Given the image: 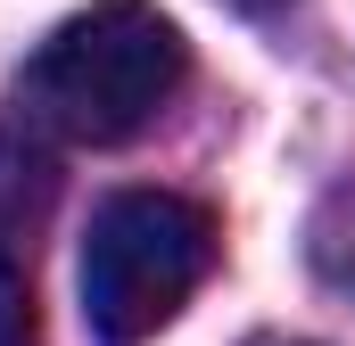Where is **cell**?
Wrapping results in <instances>:
<instances>
[{"instance_id": "6da1fadb", "label": "cell", "mask_w": 355, "mask_h": 346, "mask_svg": "<svg viewBox=\"0 0 355 346\" xmlns=\"http://www.w3.org/2000/svg\"><path fill=\"white\" fill-rule=\"evenodd\" d=\"M190 75L182 25L149 0H91L67 17L17 75V116L50 140L75 149H116L132 140Z\"/></svg>"}, {"instance_id": "7a4b0ae2", "label": "cell", "mask_w": 355, "mask_h": 346, "mask_svg": "<svg viewBox=\"0 0 355 346\" xmlns=\"http://www.w3.org/2000/svg\"><path fill=\"white\" fill-rule=\"evenodd\" d=\"M215 272V215L174 190H116L83 231V322L99 346H141Z\"/></svg>"}, {"instance_id": "3957f363", "label": "cell", "mask_w": 355, "mask_h": 346, "mask_svg": "<svg viewBox=\"0 0 355 346\" xmlns=\"http://www.w3.org/2000/svg\"><path fill=\"white\" fill-rule=\"evenodd\" d=\"M314 264H322V280H339L355 297V181L322 206V223H314Z\"/></svg>"}, {"instance_id": "277c9868", "label": "cell", "mask_w": 355, "mask_h": 346, "mask_svg": "<svg viewBox=\"0 0 355 346\" xmlns=\"http://www.w3.org/2000/svg\"><path fill=\"white\" fill-rule=\"evenodd\" d=\"M0 346H33V289L8 248H0Z\"/></svg>"}, {"instance_id": "5b68a950", "label": "cell", "mask_w": 355, "mask_h": 346, "mask_svg": "<svg viewBox=\"0 0 355 346\" xmlns=\"http://www.w3.org/2000/svg\"><path fill=\"white\" fill-rule=\"evenodd\" d=\"M257 346H306V338H257Z\"/></svg>"}, {"instance_id": "8992f818", "label": "cell", "mask_w": 355, "mask_h": 346, "mask_svg": "<svg viewBox=\"0 0 355 346\" xmlns=\"http://www.w3.org/2000/svg\"><path fill=\"white\" fill-rule=\"evenodd\" d=\"M232 8H272V0H232Z\"/></svg>"}]
</instances>
